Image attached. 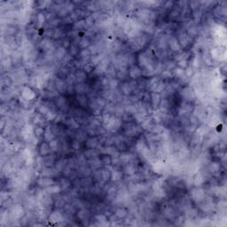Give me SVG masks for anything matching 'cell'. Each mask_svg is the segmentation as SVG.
<instances>
[{
  "instance_id": "8fae6325",
  "label": "cell",
  "mask_w": 227,
  "mask_h": 227,
  "mask_svg": "<svg viewBox=\"0 0 227 227\" xmlns=\"http://www.w3.org/2000/svg\"><path fill=\"white\" fill-rule=\"evenodd\" d=\"M46 158L48 159V161H44V164L46 166H48V167H49V166H52L53 163H54V158H53V157H52V156H47Z\"/></svg>"
},
{
  "instance_id": "6da1fadb",
  "label": "cell",
  "mask_w": 227,
  "mask_h": 227,
  "mask_svg": "<svg viewBox=\"0 0 227 227\" xmlns=\"http://www.w3.org/2000/svg\"><path fill=\"white\" fill-rule=\"evenodd\" d=\"M56 87L57 90L59 92H63L64 90H68V85H67L66 83H64V81H62L61 79H57L56 80Z\"/></svg>"
},
{
  "instance_id": "277c9868",
  "label": "cell",
  "mask_w": 227,
  "mask_h": 227,
  "mask_svg": "<svg viewBox=\"0 0 227 227\" xmlns=\"http://www.w3.org/2000/svg\"><path fill=\"white\" fill-rule=\"evenodd\" d=\"M97 145H98V140H97V139H95V138H92V139H88L86 142V146L88 148H94Z\"/></svg>"
},
{
  "instance_id": "3957f363",
  "label": "cell",
  "mask_w": 227,
  "mask_h": 227,
  "mask_svg": "<svg viewBox=\"0 0 227 227\" xmlns=\"http://www.w3.org/2000/svg\"><path fill=\"white\" fill-rule=\"evenodd\" d=\"M75 78L78 83H83V81L85 80V78H86V74H85L84 71H78L75 74Z\"/></svg>"
},
{
  "instance_id": "4fadbf2b",
  "label": "cell",
  "mask_w": 227,
  "mask_h": 227,
  "mask_svg": "<svg viewBox=\"0 0 227 227\" xmlns=\"http://www.w3.org/2000/svg\"><path fill=\"white\" fill-rule=\"evenodd\" d=\"M76 90H77V92L80 93L81 95V94H83L85 92V86H83V84H78L76 87Z\"/></svg>"
},
{
  "instance_id": "9c48e42d",
  "label": "cell",
  "mask_w": 227,
  "mask_h": 227,
  "mask_svg": "<svg viewBox=\"0 0 227 227\" xmlns=\"http://www.w3.org/2000/svg\"><path fill=\"white\" fill-rule=\"evenodd\" d=\"M89 44H90V43H89V40L88 39H85V38L82 39L80 41V43H79V45H80V47L82 48V49H83V50H84Z\"/></svg>"
},
{
  "instance_id": "8992f818",
  "label": "cell",
  "mask_w": 227,
  "mask_h": 227,
  "mask_svg": "<svg viewBox=\"0 0 227 227\" xmlns=\"http://www.w3.org/2000/svg\"><path fill=\"white\" fill-rule=\"evenodd\" d=\"M69 186H70V182L67 178H62L61 180H60V186H61L62 189H67V188L69 187Z\"/></svg>"
},
{
  "instance_id": "5bb4252c",
  "label": "cell",
  "mask_w": 227,
  "mask_h": 227,
  "mask_svg": "<svg viewBox=\"0 0 227 227\" xmlns=\"http://www.w3.org/2000/svg\"><path fill=\"white\" fill-rule=\"evenodd\" d=\"M117 216H119L120 217H123V216H126V211L123 209V208H121V209L117 210Z\"/></svg>"
},
{
  "instance_id": "7a4b0ae2",
  "label": "cell",
  "mask_w": 227,
  "mask_h": 227,
  "mask_svg": "<svg viewBox=\"0 0 227 227\" xmlns=\"http://www.w3.org/2000/svg\"><path fill=\"white\" fill-rule=\"evenodd\" d=\"M50 149H51L50 146H48L46 143H43V144H42L41 147H40V154L43 156L47 155L50 153Z\"/></svg>"
},
{
  "instance_id": "52a82bcc",
  "label": "cell",
  "mask_w": 227,
  "mask_h": 227,
  "mask_svg": "<svg viewBox=\"0 0 227 227\" xmlns=\"http://www.w3.org/2000/svg\"><path fill=\"white\" fill-rule=\"evenodd\" d=\"M65 164L66 163H65V161L63 160H60L58 162H56V169L59 171H61L65 168Z\"/></svg>"
},
{
  "instance_id": "9a60e30c",
  "label": "cell",
  "mask_w": 227,
  "mask_h": 227,
  "mask_svg": "<svg viewBox=\"0 0 227 227\" xmlns=\"http://www.w3.org/2000/svg\"><path fill=\"white\" fill-rule=\"evenodd\" d=\"M43 129L42 128H36V135L37 136V137H40L41 135H43Z\"/></svg>"
},
{
  "instance_id": "2e32d148",
  "label": "cell",
  "mask_w": 227,
  "mask_h": 227,
  "mask_svg": "<svg viewBox=\"0 0 227 227\" xmlns=\"http://www.w3.org/2000/svg\"><path fill=\"white\" fill-rule=\"evenodd\" d=\"M43 21H44V16L42 13H39L38 14V21L39 22H43Z\"/></svg>"
},
{
  "instance_id": "7c38bea8",
  "label": "cell",
  "mask_w": 227,
  "mask_h": 227,
  "mask_svg": "<svg viewBox=\"0 0 227 227\" xmlns=\"http://www.w3.org/2000/svg\"><path fill=\"white\" fill-rule=\"evenodd\" d=\"M49 4H51V2H47V1H40V2H37L38 7L39 8H46L47 6Z\"/></svg>"
},
{
  "instance_id": "5b68a950",
  "label": "cell",
  "mask_w": 227,
  "mask_h": 227,
  "mask_svg": "<svg viewBox=\"0 0 227 227\" xmlns=\"http://www.w3.org/2000/svg\"><path fill=\"white\" fill-rule=\"evenodd\" d=\"M77 101L79 102V104L82 106H85L87 103V99L83 94H81L77 97Z\"/></svg>"
},
{
  "instance_id": "30bf717a",
  "label": "cell",
  "mask_w": 227,
  "mask_h": 227,
  "mask_svg": "<svg viewBox=\"0 0 227 227\" xmlns=\"http://www.w3.org/2000/svg\"><path fill=\"white\" fill-rule=\"evenodd\" d=\"M45 139H46V140H50L52 141L53 139V138H54V136H53V133L52 131H49V129H47L46 131H45Z\"/></svg>"
},
{
  "instance_id": "ba28073f",
  "label": "cell",
  "mask_w": 227,
  "mask_h": 227,
  "mask_svg": "<svg viewBox=\"0 0 227 227\" xmlns=\"http://www.w3.org/2000/svg\"><path fill=\"white\" fill-rule=\"evenodd\" d=\"M101 162L103 164H106V165H109V164L112 163V158L108 155H105L102 157L101 159Z\"/></svg>"
},
{
  "instance_id": "e0dca14e",
  "label": "cell",
  "mask_w": 227,
  "mask_h": 227,
  "mask_svg": "<svg viewBox=\"0 0 227 227\" xmlns=\"http://www.w3.org/2000/svg\"><path fill=\"white\" fill-rule=\"evenodd\" d=\"M79 141H74V143H73V147H74V149H77L79 147Z\"/></svg>"
}]
</instances>
